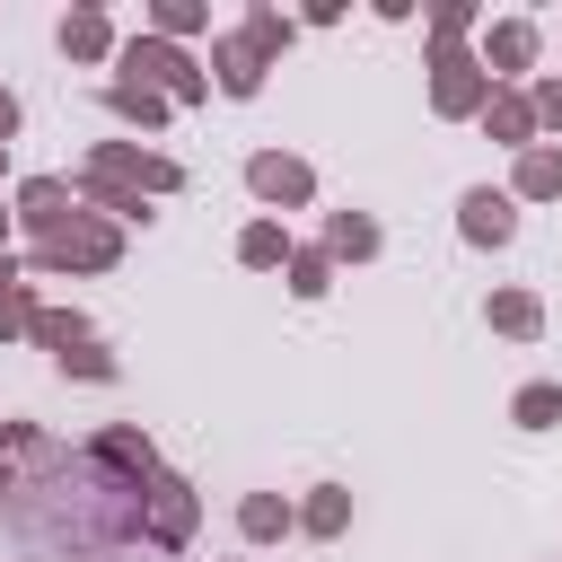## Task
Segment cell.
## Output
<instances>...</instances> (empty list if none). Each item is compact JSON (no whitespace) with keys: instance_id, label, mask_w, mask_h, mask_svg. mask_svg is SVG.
I'll list each match as a JSON object with an SVG mask.
<instances>
[{"instance_id":"6da1fadb","label":"cell","mask_w":562,"mask_h":562,"mask_svg":"<svg viewBox=\"0 0 562 562\" xmlns=\"http://www.w3.org/2000/svg\"><path fill=\"white\" fill-rule=\"evenodd\" d=\"M70 184H79V202L105 211V220H149L158 193H184V167H176L167 149H140V140H97Z\"/></svg>"},{"instance_id":"7a4b0ae2","label":"cell","mask_w":562,"mask_h":562,"mask_svg":"<svg viewBox=\"0 0 562 562\" xmlns=\"http://www.w3.org/2000/svg\"><path fill=\"white\" fill-rule=\"evenodd\" d=\"M114 70H123L132 88H158L167 105H202V97H211V70H202L184 44H167V35H132V44L114 53Z\"/></svg>"},{"instance_id":"3957f363","label":"cell","mask_w":562,"mask_h":562,"mask_svg":"<svg viewBox=\"0 0 562 562\" xmlns=\"http://www.w3.org/2000/svg\"><path fill=\"white\" fill-rule=\"evenodd\" d=\"M123 263V220H105V211H79L70 228H53L44 246H26V272H114Z\"/></svg>"},{"instance_id":"277c9868","label":"cell","mask_w":562,"mask_h":562,"mask_svg":"<svg viewBox=\"0 0 562 562\" xmlns=\"http://www.w3.org/2000/svg\"><path fill=\"white\" fill-rule=\"evenodd\" d=\"M492 70H483V53H430V114L439 123H474L483 105H492Z\"/></svg>"},{"instance_id":"5b68a950","label":"cell","mask_w":562,"mask_h":562,"mask_svg":"<svg viewBox=\"0 0 562 562\" xmlns=\"http://www.w3.org/2000/svg\"><path fill=\"white\" fill-rule=\"evenodd\" d=\"M193 518H202L193 483H184V474H158V483H149V501H140V544L184 553V544H193Z\"/></svg>"},{"instance_id":"8992f818","label":"cell","mask_w":562,"mask_h":562,"mask_svg":"<svg viewBox=\"0 0 562 562\" xmlns=\"http://www.w3.org/2000/svg\"><path fill=\"white\" fill-rule=\"evenodd\" d=\"M246 193H255L263 211H307V202H316V167L290 158V149H255V158H246Z\"/></svg>"},{"instance_id":"52a82bcc","label":"cell","mask_w":562,"mask_h":562,"mask_svg":"<svg viewBox=\"0 0 562 562\" xmlns=\"http://www.w3.org/2000/svg\"><path fill=\"white\" fill-rule=\"evenodd\" d=\"M9 211H18V228L44 246V237H53V228H70L88 202H79V184H70V176H26V184L9 193Z\"/></svg>"},{"instance_id":"ba28073f","label":"cell","mask_w":562,"mask_h":562,"mask_svg":"<svg viewBox=\"0 0 562 562\" xmlns=\"http://www.w3.org/2000/svg\"><path fill=\"white\" fill-rule=\"evenodd\" d=\"M536 53H544V26H536V18H492V26H483V70H492L501 88H518V79L536 70Z\"/></svg>"},{"instance_id":"9c48e42d","label":"cell","mask_w":562,"mask_h":562,"mask_svg":"<svg viewBox=\"0 0 562 562\" xmlns=\"http://www.w3.org/2000/svg\"><path fill=\"white\" fill-rule=\"evenodd\" d=\"M457 237L501 255V246L518 237V202H509V193H492V184H465V193H457Z\"/></svg>"},{"instance_id":"30bf717a","label":"cell","mask_w":562,"mask_h":562,"mask_svg":"<svg viewBox=\"0 0 562 562\" xmlns=\"http://www.w3.org/2000/svg\"><path fill=\"white\" fill-rule=\"evenodd\" d=\"M263 79H272V61L246 35H211V88L220 97H263Z\"/></svg>"},{"instance_id":"8fae6325","label":"cell","mask_w":562,"mask_h":562,"mask_svg":"<svg viewBox=\"0 0 562 562\" xmlns=\"http://www.w3.org/2000/svg\"><path fill=\"white\" fill-rule=\"evenodd\" d=\"M474 123H483L501 149H536V140H544V132H536V105H527V88H492V105H483Z\"/></svg>"},{"instance_id":"7c38bea8","label":"cell","mask_w":562,"mask_h":562,"mask_svg":"<svg viewBox=\"0 0 562 562\" xmlns=\"http://www.w3.org/2000/svg\"><path fill=\"white\" fill-rule=\"evenodd\" d=\"M378 246H386L378 211H325V255H334V263H369Z\"/></svg>"},{"instance_id":"4fadbf2b","label":"cell","mask_w":562,"mask_h":562,"mask_svg":"<svg viewBox=\"0 0 562 562\" xmlns=\"http://www.w3.org/2000/svg\"><path fill=\"white\" fill-rule=\"evenodd\" d=\"M509 202H562V149H553V140L518 149V167H509Z\"/></svg>"},{"instance_id":"5bb4252c","label":"cell","mask_w":562,"mask_h":562,"mask_svg":"<svg viewBox=\"0 0 562 562\" xmlns=\"http://www.w3.org/2000/svg\"><path fill=\"white\" fill-rule=\"evenodd\" d=\"M61 53H70V61H114V53H123V44H114V18H105L97 0L70 9V18H61Z\"/></svg>"},{"instance_id":"9a60e30c","label":"cell","mask_w":562,"mask_h":562,"mask_svg":"<svg viewBox=\"0 0 562 562\" xmlns=\"http://www.w3.org/2000/svg\"><path fill=\"white\" fill-rule=\"evenodd\" d=\"M483 316H492V334H509V342H536V334H544V299H536V290H518V281H509V290H492V299H483Z\"/></svg>"},{"instance_id":"2e32d148","label":"cell","mask_w":562,"mask_h":562,"mask_svg":"<svg viewBox=\"0 0 562 562\" xmlns=\"http://www.w3.org/2000/svg\"><path fill=\"white\" fill-rule=\"evenodd\" d=\"M290 527H299V501H281V492H246L237 501V536L246 544H281Z\"/></svg>"},{"instance_id":"e0dca14e","label":"cell","mask_w":562,"mask_h":562,"mask_svg":"<svg viewBox=\"0 0 562 562\" xmlns=\"http://www.w3.org/2000/svg\"><path fill=\"white\" fill-rule=\"evenodd\" d=\"M290 255H299V246H290L281 220H246V228H237V263H246V272H290Z\"/></svg>"},{"instance_id":"ac0fdd59","label":"cell","mask_w":562,"mask_h":562,"mask_svg":"<svg viewBox=\"0 0 562 562\" xmlns=\"http://www.w3.org/2000/svg\"><path fill=\"white\" fill-rule=\"evenodd\" d=\"M105 114H123L132 132H167V114H176V105H167L158 88H132V79H105Z\"/></svg>"},{"instance_id":"d6986e66","label":"cell","mask_w":562,"mask_h":562,"mask_svg":"<svg viewBox=\"0 0 562 562\" xmlns=\"http://www.w3.org/2000/svg\"><path fill=\"white\" fill-rule=\"evenodd\" d=\"M342 527H351V492H342V483H316V492L299 501V536H316V544H334Z\"/></svg>"},{"instance_id":"ffe728a7","label":"cell","mask_w":562,"mask_h":562,"mask_svg":"<svg viewBox=\"0 0 562 562\" xmlns=\"http://www.w3.org/2000/svg\"><path fill=\"white\" fill-rule=\"evenodd\" d=\"M509 422H518V430H553V422H562V386H553V378H527V386L509 395Z\"/></svg>"},{"instance_id":"44dd1931","label":"cell","mask_w":562,"mask_h":562,"mask_svg":"<svg viewBox=\"0 0 562 562\" xmlns=\"http://www.w3.org/2000/svg\"><path fill=\"white\" fill-rule=\"evenodd\" d=\"M35 342L61 360V351H79V342H97V334H88V316H79V307H44V316H35Z\"/></svg>"},{"instance_id":"7402d4cb","label":"cell","mask_w":562,"mask_h":562,"mask_svg":"<svg viewBox=\"0 0 562 562\" xmlns=\"http://www.w3.org/2000/svg\"><path fill=\"white\" fill-rule=\"evenodd\" d=\"M202 26H211L202 0H158V9H149V35H167V44H184V35H202Z\"/></svg>"},{"instance_id":"603a6c76","label":"cell","mask_w":562,"mask_h":562,"mask_svg":"<svg viewBox=\"0 0 562 562\" xmlns=\"http://www.w3.org/2000/svg\"><path fill=\"white\" fill-rule=\"evenodd\" d=\"M325 290H334V255L325 246H299L290 255V299H325Z\"/></svg>"},{"instance_id":"cb8c5ba5","label":"cell","mask_w":562,"mask_h":562,"mask_svg":"<svg viewBox=\"0 0 562 562\" xmlns=\"http://www.w3.org/2000/svg\"><path fill=\"white\" fill-rule=\"evenodd\" d=\"M465 35H474V9L465 0H439L430 9V53H465Z\"/></svg>"},{"instance_id":"d4e9b609","label":"cell","mask_w":562,"mask_h":562,"mask_svg":"<svg viewBox=\"0 0 562 562\" xmlns=\"http://www.w3.org/2000/svg\"><path fill=\"white\" fill-rule=\"evenodd\" d=\"M237 35H246V44H255V53H263V61H272V53H281V44H290V18H281V9H272V0H255V9H246V26H237Z\"/></svg>"},{"instance_id":"484cf974","label":"cell","mask_w":562,"mask_h":562,"mask_svg":"<svg viewBox=\"0 0 562 562\" xmlns=\"http://www.w3.org/2000/svg\"><path fill=\"white\" fill-rule=\"evenodd\" d=\"M35 316H44V299L18 281V290L0 299V342H35Z\"/></svg>"},{"instance_id":"4316f807","label":"cell","mask_w":562,"mask_h":562,"mask_svg":"<svg viewBox=\"0 0 562 562\" xmlns=\"http://www.w3.org/2000/svg\"><path fill=\"white\" fill-rule=\"evenodd\" d=\"M61 378H88V386H114L123 369H114V351H105V342H79V351H61Z\"/></svg>"},{"instance_id":"83f0119b","label":"cell","mask_w":562,"mask_h":562,"mask_svg":"<svg viewBox=\"0 0 562 562\" xmlns=\"http://www.w3.org/2000/svg\"><path fill=\"white\" fill-rule=\"evenodd\" d=\"M527 105H536V132H562V79H527Z\"/></svg>"},{"instance_id":"f1b7e54d","label":"cell","mask_w":562,"mask_h":562,"mask_svg":"<svg viewBox=\"0 0 562 562\" xmlns=\"http://www.w3.org/2000/svg\"><path fill=\"white\" fill-rule=\"evenodd\" d=\"M18 123H26V105H18V97H9V88H0V149H9V140H18Z\"/></svg>"},{"instance_id":"f546056e","label":"cell","mask_w":562,"mask_h":562,"mask_svg":"<svg viewBox=\"0 0 562 562\" xmlns=\"http://www.w3.org/2000/svg\"><path fill=\"white\" fill-rule=\"evenodd\" d=\"M9 290H18V255H0V299H9Z\"/></svg>"},{"instance_id":"4dcf8cb0","label":"cell","mask_w":562,"mask_h":562,"mask_svg":"<svg viewBox=\"0 0 562 562\" xmlns=\"http://www.w3.org/2000/svg\"><path fill=\"white\" fill-rule=\"evenodd\" d=\"M9 228H18V211H9V202H0V255H9Z\"/></svg>"},{"instance_id":"1f68e13d","label":"cell","mask_w":562,"mask_h":562,"mask_svg":"<svg viewBox=\"0 0 562 562\" xmlns=\"http://www.w3.org/2000/svg\"><path fill=\"white\" fill-rule=\"evenodd\" d=\"M0 167H9V149H0Z\"/></svg>"}]
</instances>
